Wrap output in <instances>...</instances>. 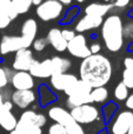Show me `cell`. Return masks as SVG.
I'll use <instances>...</instances> for the list:
<instances>
[{"label": "cell", "instance_id": "7", "mask_svg": "<svg viewBox=\"0 0 133 134\" xmlns=\"http://www.w3.org/2000/svg\"><path fill=\"white\" fill-rule=\"evenodd\" d=\"M23 48H30L21 37L15 35H4L0 41V54L7 55L12 52H18Z\"/></svg>", "mask_w": 133, "mask_h": 134}, {"label": "cell", "instance_id": "9", "mask_svg": "<svg viewBox=\"0 0 133 134\" xmlns=\"http://www.w3.org/2000/svg\"><path fill=\"white\" fill-rule=\"evenodd\" d=\"M33 53L30 48H23L15 52L12 68L15 72H28L30 67L33 63Z\"/></svg>", "mask_w": 133, "mask_h": 134}, {"label": "cell", "instance_id": "37", "mask_svg": "<svg viewBox=\"0 0 133 134\" xmlns=\"http://www.w3.org/2000/svg\"><path fill=\"white\" fill-rule=\"evenodd\" d=\"M61 34H63L64 39H65L67 42L71 41V40L75 37V32L74 31H72V30H63L61 31Z\"/></svg>", "mask_w": 133, "mask_h": 134}, {"label": "cell", "instance_id": "33", "mask_svg": "<svg viewBox=\"0 0 133 134\" xmlns=\"http://www.w3.org/2000/svg\"><path fill=\"white\" fill-rule=\"evenodd\" d=\"M47 45H48V42H47L46 38H39V39H35L34 41H33L32 46H33V48H34V51L41 52L46 48Z\"/></svg>", "mask_w": 133, "mask_h": 134}, {"label": "cell", "instance_id": "12", "mask_svg": "<svg viewBox=\"0 0 133 134\" xmlns=\"http://www.w3.org/2000/svg\"><path fill=\"white\" fill-rule=\"evenodd\" d=\"M12 104L15 105L19 108H27L37 100V95L31 91H15L12 93Z\"/></svg>", "mask_w": 133, "mask_h": 134}, {"label": "cell", "instance_id": "50", "mask_svg": "<svg viewBox=\"0 0 133 134\" xmlns=\"http://www.w3.org/2000/svg\"><path fill=\"white\" fill-rule=\"evenodd\" d=\"M104 1H105V4H107V2H110L111 0H104Z\"/></svg>", "mask_w": 133, "mask_h": 134}, {"label": "cell", "instance_id": "46", "mask_svg": "<svg viewBox=\"0 0 133 134\" xmlns=\"http://www.w3.org/2000/svg\"><path fill=\"white\" fill-rule=\"evenodd\" d=\"M127 134H133V121H132V125H131V128H130V131H129V133Z\"/></svg>", "mask_w": 133, "mask_h": 134}, {"label": "cell", "instance_id": "41", "mask_svg": "<svg viewBox=\"0 0 133 134\" xmlns=\"http://www.w3.org/2000/svg\"><path fill=\"white\" fill-rule=\"evenodd\" d=\"M125 105H126V107H127L129 109L133 111V94L129 95V98L125 100Z\"/></svg>", "mask_w": 133, "mask_h": 134}, {"label": "cell", "instance_id": "39", "mask_svg": "<svg viewBox=\"0 0 133 134\" xmlns=\"http://www.w3.org/2000/svg\"><path fill=\"white\" fill-rule=\"evenodd\" d=\"M88 48H90L91 54H99V52L101 51V45L99 44V42H93Z\"/></svg>", "mask_w": 133, "mask_h": 134}, {"label": "cell", "instance_id": "40", "mask_svg": "<svg viewBox=\"0 0 133 134\" xmlns=\"http://www.w3.org/2000/svg\"><path fill=\"white\" fill-rule=\"evenodd\" d=\"M124 66H125V69H130V71L133 72V58L132 57H127V58H125Z\"/></svg>", "mask_w": 133, "mask_h": 134}, {"label": "cell", "instance_id": "48", "mask_svg": "<svg viewBox=\"0 0 133 134\" xmlns=\"http://www.w3.org/2000/svg\"><path fill=\"white\" fill-rule=\"evenodd\" d=\"M129 51H133V42L129 46Z\"/></svg>", "mask_w": 133, "mask_h": 134}, {"label": "cell", "instance_id": "44", "mask_svg": "<svg viewBox=\"0 0 133 134\" xmlns=\"http://www.w3.org/2000/svg\"><path fill=\"white\" fill-rule=\"evenodd\" d=\"M4 97H2L1 94H0V112H1V107H2V104H4Z\"/></svg>", "mask_w": 133, "mask_h": 134}, {"label": "cell", "instance_id": "2", "mask_svg": "<svg viewBox=\"0 0 133 134\" xmlns=\"http://www.w3.org/2000/svg\"><path fill=\"white\" fill-rule=\"evenodd\" d=\"M123 20L118 14L108 15L101 25V37L110 52H119L124 45Z\"/></svg>", "mask_w": 133, "mask_h": 134}, {"label": "cell", "instance_id": "20", "mask_svg": "<svg viewBox=\"0 0 133 134\" xmlns=\"http://www.w3.org/2000/svg\"><path fill=\"white\" fill-rule=\"evenodd\" d=\"M53 74H64L71 68L72 63L67 58H61V57H54L51 59Z\"/></svg>", "mask_w": 133, "mask_h": 134}, {"label": "cell", "instance_id": "4", "mask_svg": "<svg viewBox=\"0 0 133 134\" xmlns=\"http://www.w3.org/2000/svg\"><path fill=\"white\" fill-rule=\"evenodd\" d=\"M64 12V6L57 0H45L37 7L35 13L42 21H52L60 18Z\"/></svg>", "mask_w": 133, "mask_h": 134}, {"label": "cell", "instance_id": "5", "mask_svg": "<svg viewBox=\"0 0 133 134\" xmlns=\"http://www.w3.org/2000/svg\"><path fill=\"white\" fill-rule=\"evenodd\" d=\"M70 114L72 115L73 120L79 125H87V124H92L97 121L100 116L99 114V109L96 106H92L91 104L88 105H82V106L75 107V108L71 109Z\"/></svg>", "mask_w": 133, "mask_h": 134}, {"label": "cell", "instance_id": "51", "mask_svg": "<svg viewBox=\"0 0 133 134\" xmlns=\"http://www.w3.org/2000/svg\"><path fill=\"white\" fill-rule=\"evenodd\" d=\"M0 94H1V90H0Z\"/></svg>", "mask_w": 133, "mask_h": 134}, {"label": "cell", "instance_id": "8", "mask_svg": "<svg viewBox=\"0 0 133 134\" xmlns=\"http://www.w3.org/2000/svg\"><path fill=\"white\" fill-rule=\"evenodd\" d=\"M133 121V112L124 111L117 115L115 120L111 126V132L113 134H127Z\"/></svg>", "mask_w": 133, "mask_h": 134}, {"label": "cell", "instance_id": "15", "mask_svg": "<svg viewBox=\"0 0 133 134\" xmlns=\"http://www.w3.org/2000/svg\"><path fill=\"white\" fill-rule=\"evenodd\" d=\"M38 32V24L34 19L30 18L24 21L21 26V35L20 37L24 39V41L27 44V46H32L33 41L35 40V35Z\"/></svg>", "mask_w": 133, "mask_h": 134}, {"label": "cell", "instance_id": "30", "mask_svg": "<svg viewBox=\"0 0 133 134\" xmlns=\"http://www.w3.org/2000/svg\"><path fill=\"white\" fill-rule=\"evenodd\" d=\"M118 109V106L114 102H108L103 107V114L105 121H110V119L113 116V114L115 113V111Z\"/></svg>", "mask_w": 133, "mask_h": 134}, {"label": "cell", "instance_id": "28", "mask_svg": "<svg viewBox=\"0 0 133 134\" xmlns=\"http://www.w3.org/2000/svg\"><path fill=\"white\" fill-rule=\"evenodd\" d=\"M114 98L119 101H125L129 98V88L123 82H119L114 88Z\"/></svg>", "mask_w": 133, "mask_h": 134}, {"label": "cell", "instance_id": "47", "mask_svg": "<svg viewBox=\"0 0 133 134\" xmlns=\"http://www.w3.org/2000/svg\"><path fill=\"white\" fill-rule=\"evenodd\" d=\"M9 134H21V133L18 132L16 130H14V131H12V132H9Z\"/></svg>", "mask_w": 133, "mask_h": 134}, {"label": "cell", "instance_id": "18", "mask_svg": "<svg viewBox=\"0 0 133 134\" xmlns=\"http://www.w3.org/2000/svg\"><path fill=\"white\" fill-rule=\"evenodd\" d=\"M114 8L113 4H100V2H92L85 7V14L92 16H105L111 9Z\"/></svg>", "mask_w": 133, "mask_h": 134}, {"label": "cell", "instance_id": "45", "mask_svg": "<svg viewBox=\"0 0 133 134\" xmlns=\"http://www.w3.org/2000/svg\"><path fill=\"white\" fill-rule=\"evenodd\" d=\"M129 16H130L131 19H133V7H132L131 9H130V12H129Z\"/></svg>", "mask_w": 133, "mask_h": 134}, {"label": "cell", "instance_id": "27", "mask_svg": "<svg viewBox=\"0 0 133 134\" xmlns=\"http://www.w3.org/2000/svg\"><path fill=\"white\" fill-rule=\"evenodd\" d=\"M13 74H14V71H11L7 67L0 68V90L6 87L11 82V79L13 76Z\"/></svg>", "mask_w": 133, "mask_h": 134}, {"label": "cell", "instance_id": "13", "mask_svg": "<svg viewBox=\"0 0 133 134\" xmlns=\"http://www.w3.org/2000/svg\"><path fill=\"white\" fill-rule=\"evenodd\" d=\"M104 18L100 16H92V15H86L82 16L79 21L75 25V31L78 32V34H82L84 32L87 31L94 30V28H98L103 25Z\"/></svg>", "mask_w": 133, "mask_h": 134}, {"label": "cell", "instance_id": "43", "mask_svg": "<svg viewBox=\"0 0 133 134\" xmlns=\"http://www.w3.org/2000/svg\"><path fill=\"white\" fill-rule=\"evenodd\" d=\"M42 0H32V5H34V6H39V5H41Z\"/></svg>", "mask_w": 133, "mask_h": 134}, {"label": "cell", "instance_id": "35", "mask_svg": "<svg viewBox=\"0 0 133 134\" xmlns=\"http://www.w3.org/2000/svg\"><path fill=\"white\" fill-rule=\"evenodd\" d=\"M11 19L6 15L5 13L0 12V30H5L6 27H8V25L11 24Z\"/></svg>", "mask_w": 133, "mask_h": 134}, {"label": "cell", "instance_id": "26", "mask_svg": "<svg viewBox=\"0 0 133 134\" xmlns=\"http://www.w3.org/2000/svg\"><path fill=\"white\" fill-rule=\"evenodd\" d=\"M15 130L21 134H42V130L38 126H32V125H24V124L19 122L16 124Z\"/></svg>", "mask_w": 133, "mask_h": 134}, {"label": "cell", "instance_id": "32", "mask_svg": "<svg viewBox=\"0 0 133 134\" xmlns=\"http://www.w3.org/2000/svg\"><path fill=\"white\" fill-rule=\"evenodd\" d=\"M123 37L124 39L133 41V20L129 21L123 26Z\"/></svg>", "mask_w": 133, "mask_h": 134}, {"label": "cell", "instance_id": "14", "mask_svg": "<svg viewBox=\"0 0 133 134\" xmlns=\"http://www.w3.org/2000/svg\"><path fill=\"white\" fill-rule=\"evenodd\" d=\"M78 80V78L74 74L64 73V74H53L51 76V85L57 91H65L72 83H74Z\"/></svg>", "mask_w": 133, "mask_h": 134}, {"label": "cell", "instance_id": "36", "mask_svg": "<svg viewBox=\"0 0 133 134\" xmlns=\"http://www.w3.org/2000/svg\"><path fill=\"white\" fill-rule=\"evenodd\" d=\"M12 7V2L11 0H0V12L6 14L7 11Z\"/></svg>", "mask_w": 133, "mask_h": 134}, {"label": "cell", "instance_id": "29", "mask_svg": "<svg viewBox=\"0 0 133 134\" xmlns=\"http://www.w3.org/2000/svg\"><path fill=\"white\" fill-rule=\"evenodd\" d=\"M79 14V7L78 6H72L71 8L67 9V12L65 13V16L61 19L60 24H70L72 23V20Z\"/></svg>", "mask_w": 133, "mask_h": 134}, {"label": "cell", "instance_id": "1", "mask_svg": "<svg viewBox=\"0 0 133 134\" xmlns=\"http://www.w3.org/2000/svg\"><path fill=\"white\" fill-rule=\"evenodd\" d=\"M79 74L80 80L91 88L105 87L112 76V64L103 54H91L81 61Z\"/></svg>", "mask_w": 133, "mask_h": 134}, {"label": "cell", "instance_id": "3", "mask_svg": "<svg viewBox=\"0 0 133 134\" xmlns=\"http://www.w3.org/2000/svg\"><path fill=\"white\" fill-rule=\"evenodd\" d=\"M48 116L56 124L64 126L67 134H85L81 125L77 124L73 120L70 112L60 106H53L48 109Z\"/></svg>", "mask_w": 133, "mask_h": 134}, {"label": "cell", "instance_id": "11", "mask_svg": "<svg viewBox=\"0 0 133 134\" xmlns=\"http://www.w3.org/2000/svg\"><path fill=\"white\" fill-rule=\"evenodd\" d=\"M11 83L15 91H31L34 87V78L28 72H14Z\"/></svg>", "mask_w": 133, "mask_h": 134}, {"label": "cell", "instance_id": "25", "mask_svg": "<svg viewBox=\"0 0 133 134\" xmlns=\"http://www.w3.org/2000/svg\"><path fill=\"white\" fill-rule=\"evenodd\" d=\"M12 6L19 14H25L32 6V0H11Z\"/></svg>", "mask_w": 133, "mask_h": 134}, {"label": "cell", "instance_id": "17", "mask_svg": "<svg viewBox=\"0 0 133 134\" xmlns=\"http://www.w3.org/2000/svg\"><path fill=\"white\" fill-rule=\"evenodd\" d=\"M19 122L24 124V125H32V126H38L41 128L42 126L46 125V116L41 113H35L34 111H25L21 114Z\"/></svg>", "mask_w": 133, "mask_h": 134}, {"label": "cell", "instance_id": "23", "mask_svg": "<svg viewBox=\"0 0 133 134\" xmlns=\"http://www.w3.org/2000/svg\"><path fill=\"white\" fill-rule=\"evenodd\" d=\"M90 98H91L92 102H97V104H101V102L107 101V99H108L107 88L106 87L92 88L91 93H90Z\"/></svg>", "mask_w": 133, "mask_h": 134}, {"label": "cell", "instance_id": "10", "mask_svg": "<svg viewBox=\"0 0 133 134\" xmlns=\"http://www.w3.org/2000/svg\"><path fill=\"white\" fill-rule=\"evenodd\" d=\"M28 73L33 78H40V79L51 78L53 75V68H52L51 59H45L42 61L33 60Z\"/></svg>", "mask_w": 133, "mask_h": 134}, {"label": "cell", "instance_id": "38", "mask_svg": "<svg viewBox=\"0 0 133 134\" xmlns=\"http://www.w3.org/2000/svg\"><path fill=\"white\" fill-rule=\"evenodd\" d=\"M131 0H115L113 6L114 8H125L126 6H129Z\"/></svg>", "mask_w": 133, "mask_h": 134}, {"label": "cell", "instance_id": "22", "mask_svg": "<svg viewBox=\"0 0 133 134\" xmlns=\"http://www.w3.org/2000/svg\"><path fill=\"white\" fill-rule=\"evenodd\" d=\"M67 106L71 109L75 108V107L82 106V105H88L92 104L90 94H78V95H71L67 97V101H66Z\"/></svg>", "mask_w": 133, "mask_h": 134}, {"label": "cell", "instance_id": "49", "mask_svg": "<svg viewBox=\"0 0 133 134\" xmlns=\"http://www.w3.org/2000/svg\"><path fill=\"white\" fill-rule=\"evenodd\" d=\"M75 1H77V2H79V4H81V2H85V1H86V0H75Z\"/></svg>", "mask_w": 133, "mask_h": 134}, {"label": "cell", "instance_id": "19", "mask_svg": "<svg viewBox=\"0 0 133 134\" xmlns=\"http://www.w3.org/2000/svg\"><path fill=\"white\" fill-rule=\"evenodd\" d=\"M91 91H92V88L90 87L86 82H84L82 80L78 79L74 83H72L68 88H66V90L64 91V93H65L67 97H71V95H78V94H90Z\"/></svg>", "mask_w": 133, "mask_h": 134}, {"label": "cell", "instance_id": "6", "mask_svg": "<svg viewBox=\"0 0 133 134\" xmlns=\"http://www.w3.org/2000/svg\"><path fill=\"white\" fill-rule=\"evenodd\" d=\"M66 49L68 51V53L71 55L82 59V60L91 55L90 48L87 46L86 37L84 34H75V37L71 41L67 42V48Z\"/></svg>", "mask_w": 133, "mask_h": 134}, {"label": "cell", "instance_id": "21", "mask_svg": "<svg viewBox=\"0 0 133 134\" xmlns=\"http://www.w3.org/2000/svg\"><path fill=\"white\" fill-rule=\"evenodd\" d=\"M18 120H16L15 115L11 112H0V127L4 128L5 131H12L15 130Z\"/></svg>", "mask_w": 133, "mask_h": 134}, {"label": "cell", "instance_id": "42", "mask_svg": "<svg viewBox=\"0 0 133 134\" xmlns=\"http://www.w3.org/2000/svg\"><path fill=\"white\" fill-rule=\"evenodd\" d=\"M57 1H59L61 5H63V6H65V5L67 6V5L72 4V0H57Z\"/></svg>", "mask_w": 133, "mask_h": 134}, {"label": "cell", "instance_id": "31", "mask_svg": "<svg viewBox=\"0 0 133 134\" xmlns=\"http://www.w3.org/2000/svg\"><path fill=\"white\" fill-rule=\"evenodd\" d=\"M123 83L126 86L129 90L133 88V72L130 69H124L123 72Z\"/></svg>", "mask_w": 133, "mask_h": 134}, {"label": "cell", "instance_id": "16", "mask_svg": "<svg viewBox=\"0 0 133 134\" xmlns=\"http://www.w3.org/2000/svg\"><path fill=\"white\" fill-rule=\"evenodd\" d=\"M46 40L57 52H65L67 48V41L64 39L61 34V30L59 28H52L47 33Z\"/></svg>", "mask_w": 133, "mask_h": 134}, {"label": "cell", "instance_id": "24", "mask_svg": "<svg viewBox=\"0 0 133 134\" xmlns=\"http://www.w3.org/2000/svg\"><path fill=\"white\" fill-rule=\"evenodd\" d=\"M39 98L41 106H46L56 100V95L46 85H41L39 87Z\"/></svg>", "mask_w": 133, "mask_h": 134}, {"label": "cell", "instance_id": "34", "mask_svg": "<svg viewBox=\"0 0 133 134\" xmlns=\"http://www.w3.org/2000/svg\"><path fill=\"white\" fill-rule=\"evenodd\" d=\"M48 134H67V132H66V128L64 127V126L54 122L53 125L48 128Z\"/></svg>", "mask_w": 133, "mask_h": 134}]
</instances>
